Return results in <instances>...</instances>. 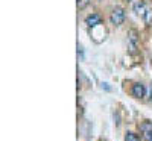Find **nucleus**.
<instances>
[{
    "mask_svg": "<svg viewBox=\"0 0 152 141\" xmlns=\"http://www.w3.org/2000/svg\"><path fill=\"white\" fill-rule=\"evenodd\" d=\"M125 9L120 8V6H116L113 9V12L110 14V21L111 24H114V26H120V24L125 21Z\"/></svg>",
    "mask_w": 152,
    "mask_h": 141,
    "instance_id": "nucleus-1",
    "label": "nucleus"
},
{
    "mask_svg": "<svg viewBox=\"0 0 152 141\" xmlns=\"http://www.w3.org/2000/svg\"><path fill=\"white\" fill-rule=\"evenodd\" d=\"M128 49H129V53H137V49H138V35L135 29H131L128 32Z\"/></svg>",
    "mask_w": 152,
    "mask_h": 141,
    "instance_id": "nucleus-2",
    "label": "nucleus"
},
{
    "mask_svg": "<svg viewBox=\"0 0 152 141\" xmlns=\"http://www.w3.org/2000/svg\"><path fill=\"white\" fill-rule=\"evenodd\" d=\"M85 24L90 29H94V28H99L100 24H102V17H100L99 14H91V15H88L85 18Z\"/></svg>",
    "mask_w": 152,
    "mask_h": 141,
    "instance_id": "nucleus-3",
    "label": "nucleus"
},
{
    "mask_svg": "<svg viewBox=\"0 0 152 141\" xmlns=\"http://www.w3.org/2000/svg\"><path fill=\"white\" fill-rule=\"evenodd\" d=\"M140 131L146 141H152V123L151 121H143L140 124Z\"/></svg>",
    "mask_w": 152,
    "mask_h": 141,
    "instance_id": "nucleus-4",
    "label": "nucleus"
},
{
    "mask_svg": "<svg viewBox=\"0 0 152 141\" xmlns=\"http://www.w3.org/2000/svg\"><path fill=\"white\" fill-rule=\"evenodd\" d=\"M131 94H132L135 99H142V97H145V94H146V88H145V85H143V84H134L132 88H131Z\"/></svg>",
    "mask_w": 152,
    "mask_h": 141,
    "instance_id": "nucleus-5",
    "label": "nucleus"
},
{
    "mask_svg": "<svg viewBox=\"0 0 152 141\" xmlns=\"http://www.w3.org/2000/svg\"><path fill=\"white\" fill-rule=\"evenodd\" d=\"M134 11L137 12L138 15H145L146 14V11H148V8H146V5H145V2H137L135 5H134Z\"/></svg>",
    "mask_w": 152,
    "mask_h": 141,
    "instance_id": "nucleus-6",
    "label": "nucleus"
},
{
    "mask_svg": "<svg viewBox=\"0 0 152 141\" xmlns=\"http://www.w3.org/2000/svg\"><path fill=\"white\" fill-rule=\"evenodd\" d=\"M125 141H140V137H138L135 132L128 131V132L125 134Z\"/></svg>",
    "mask_w": 152,
    "mask_h": 141,
    "instance_id": "nucleus-7",
    "label": "nucleus"
},
{
    "mask_svg": "<svg viewBox=\"0 0 152 141\" xmlns=\"http://www.w3.org/2000/svg\"><path fill=\"white\" fill-rule=\"evenodd\" d=\"M143 20H145V23L148 24V26H152V9L146 11V14L143 15Z\"/></svg>",
    "mask_w": 152,
    "mask_h": 141,
    "instance_id": "nucleus-8",
    "label": "nucleus"
},
{
    "mask_svg": "<svg viewBox=\"0 0 152 141\" xmlns=\"http://www.w3.org/2000/svg\"><path fill=\"white\" fill-rule=\"evenodd\" d=\"M88 3H90V0H76V5H78L79 9H84Z\"/></svg>",
    "mask_w": 152,
    "mask_h": 141,
    "instance_id": "nucleus-9",
    "label": "nucleus"
},
{
    "mask_svg": "<svg viewBox=\"0 0 152 141\" xmlns=\"http://www.w3.org/2000/svg\"><path fill=\"white\" fill-rule=\"evenodd\" d=\"M126 2H129V0H126Z\"/></svg>",
    "mask_w": 152,
    "mask_h": 141,
    "instance_id": "nucleus-10",
    "label": "nucleus"
},
{
    "mask_svg": "<svg viewBox=\"0 0 152 141\" xmlns=\"http://www.w3.org/2000/svg\"><path fill=\"white\" fill-rule=\"evenodd\" d=\"M151 64H152V62H151Z\"/></svg>",
    "mask_w": 152,
    "mask_h": 141,
    "instance_id": "nucleus-11",
    "label": "nucleus"
}]
</instances>
